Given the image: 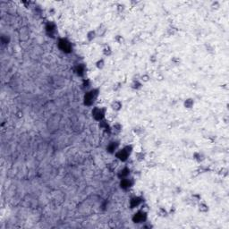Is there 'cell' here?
<instances>
[{"mask_svg":"<svg viewBox=\"0 0 229 229\" xmlns=\"http://www.w3.org/2000/svg\"><path fill=\"white\" fill-rule=\"evenodd\" d=\"M123 131V125L119 122L114 123V125L111 126V133L114 134H120Z\"/></svg>","mask_w":229,"mask_h":229,"instance_id":"ac0fdd59","label":"cell"},{"mask_svg":"<svg viewBox=\"0 0 229 229\" xmlns=\"http://www.w3.org/2000/svg\"><path fill=\"white\" fill-rule=\"evenodd\" d=\"M123 102L120 99H114L110 103V107L114 112H119L123 109Z\"/></svg>","mask_w":229,"mask_h":229,"instance_id":"7c38bea8","label":"cell"},{"mask_svg":"<svg viewBox=\"0 0 229 229\" xmlns=\"http://www.w3.org/2000/svg\"><path fill=\"white\" fill-rule=\"evenodd\" d=\"M134 184H135V180L132 177H125L119 180V186L124 191H128L132 189L134 186Z\"/></svg>","mask_w":229,"mask_h":229,"instance_id":"8992f818","label":"cell"},{"mask_svg":"<svg viewBox=\"0 0 229 229\" xmlns=\"http://www.w3.org/2000/svg\"><path fill=\"white\" fill-rule=\"evenodd\" d=\"M97 38H98V36H97L96 30H90V31H87V33H86V39H87V41L89 42L94 41Z\"/></svg>","mask_w":229,"mask_h":229,"instance_id":"ffe728a7","label":"cell"},{"mask_svg":"<svg viewBox=\"0 0 229 229\" xmlns=\"http://www.w3.org/2000/svg\"><path fill=\"white\" fill-rule=\"evenodd\" d=\"M100 93V91L99 88H91V90L85 91L83 99V102L84 106L86 107H94L99 96Z\"/></svg>","mask_w":229,"mask_h":229,"instance_id":"7a4b0ae2","label":"cell"},{"mask_svg":"<svg viewBox=\"0 0 229 229\" xmlns=\"http://www.w3.org/2000/svg\"><path fill=\"white\" fill-rule=\"evenodd\" d=\"M133 131H134V134H136L137 136H141L144 134L145 129H144V127H142V126H141V125H137V126H134V127Z\"/></svg>","mask_w":229,"mask_h":229,"instance_id":"cb8c5ba5","label":"cell"},{"mask_svg":"<svg viewBox=\"0 0 229 229\" xmlns=\"http://www.w3.org/2000/svg\"><path fill=\"white\" fill-rule=\"evenodd\" d=\"M135 159L139 162H142L144 161L146 158V152L143 151V150H141V151H137L135 153Z\"/></svg>","mask_w":229,"mask_h":229,"instance_id":"7402d4cb","label":"cell"},{"mask_svg":"<svg viewBox=\"0 0 229 229\" xmlns=\"http://www.w3.org/2000/svg\"><path fill=\"white\" fill-rule=\"evenodd\" d=\"M119 148H120V142L118 140H113L110 141L107 143V145L106 146V151L109 154L114 155Z\"/></svg>","mask_w":229,"mask_h":229,"instance_id":"ba28073f","label":"cell"},{"mask_svg":"<svg viewBox=\"0 0 229 229\" xmlns=\"http://www.w3.org/2000/svg\"><path fill=\"white\" fill-rule=\"evenodd\" d=\"M102 54H103V56H106V57L111 56L112 54H113V50H112L111 46L108 45V44H105L104 46H103V48H102Z\"/></svg>","mask_w":229,"mask_h":229,"instance_id":"d6986e66","label":"cell"},{"mask_svg":"<svg viewBox=\"0 0 229 229\" xmlns=\"http://www.w3.org/2000/svg\"><path fill=\"white\" fill-rule=\"evenodd\" d=\"M114 41L116 42L117 44H119V45L124 44L125 41V37H124L122 34H116V35L114 37Z\"/></svg>","mask_w":229,"mask_h":229,"instance_id":"4316f807","label":"cell"},{"mask_svg":"<svg viewBox=\"0 0 229 229\" xmlns=\"http://www.w3.org/2000/svg\"><path fill=\"white\" fill-rule=\"evenodd\" d=\"M144 203V198L141 195H134L129 200V208L131 209H136L142 207Z\"/></svg>","mask_w":229,"mask_h":229,"instance_id":"52a82bcc","label":"cell"},{"mask_svg":"<svg viewBox=\"0 0 229 229\" xmlns=\"http://www.w3.org/2000/svg\"><path fill=\"white\" fill-rule=\"evenodd\" d=\"M192 158H193V160H194L196 163L201 164V163L205 160L206 156H205V154H204L203 152H201V151H195V152L193 153V155H192Z\"/></svg>","mask_w":229,"mask_h":229,"instance_id":"5bb4252c","label":"cell"},{"mask_svg":"<svg viewBox=\"0 0 229 229\" xmlns=\"http://www.w3.org/2000/svg\"><path fill=\"white\" fill-rule=\"evenodd\" d=\"M141 81H142V83H148V82H149L150 81V75L149 74V73H143V74H142L141 76H140V78H139Z\"/></svg>","mask_w":229,"mask_h":229,"instance_id":"83f0119b","label":"cell"},{"mask_svg":"<svg viewBox=\"0 0 229 229\" xmlns=\"http://www.w3.org/2000/svg\"><path fill=\"white\" fill-rule=\"evenodd\" d=\"M56 29H57L56 24L53 21H48V22L46 23V25H45V31H46V33H47L48 35H49V37H50V36H54V35L56 34Z\"/></svg>","mask_w":229,"mask_h":229,"instance_id":"30bf717a","label":"cell"},{"mask_svg":"<svg viewBox=\"0 0 229 229\" xmlns=\"http://www.w3.org/2000/svg\"><path fill=\"white\" fill-rule=\"evenodd\" d=\"M143 87V83L140 79H134L131 83V89L134 91H140Z\"/></svg>","mask_w":229,"mask_h":229,"instance_id":"2e32d148","label":"cell"},{"mask_svg":"<svg viewBox=\"0 0 229 229\" xmlns=\"http://www.w3.org/2000/svg\"><path fill=\"white\" fill-rule=\"evenodd\" d=\"M57 47L64 54H70L73 51V44L67 38H60L57 41Z\"/></svg>","mask_w":229,"mask_h":229,"instance_id":"5b68a950","label":"cell"},{"mask_svg":"<svg viewBox=\"0 0 229 229\" xmlns=\"http://www.w3.org/2000/svg\"><path fill=\"white\" fill-rule=\"evenodd\" d=\"M74 73L78 77L83 78L87 73V65L84 63H78L74 66Z\"/></svg>","mask_w":229,"mask_h":229,"instance_id":"9c48e42d","label":"cell"},{"mask_svg":"<svg viewBox=\"0 0 229 229\" xmlns=\"http://www.w3.org/2000/svg\"><path fill=\"white\" fill-rule=\"evenodd\" d=\"M1 42L3 43V44H8L9 42H10V37H9V35H7V34H2V36H1Z\"/></svg>","mask_w":229,"mask_h":229,"instance_id":"f1b7e54d","label":"cell"},{"mask_svg":"<svg viewBox=\"0 0 229 229\" xmlns=\"http://www.w3.org/2000/svg\"><path fill=\"white\" fill-rule=\"evenodd\" d=\"M178 32V29H177L176 26H174V25H170V26H168L167 29V33L168 36H175V35H177V33Z\"/></svg>","mask_w":229,"mask_h":229,"instance_id":"d4e9b609","label":"cell"},{"mask_svg":"<svg viewBox=\"0 0 229 229\" xmlns=\"http://www.w3.org/2000/svg\"><path fill=\"white\" fill-rule=\"evenodd\" d=\"M122 89V83H115L113 85V91H119Z\"/></svg>","mask_w":229,"mask_h":229,"instance_id":"f546056e","label":"cell"},{"mask_svg":"<svg viewBox=\"0 0 229 229\" xmlns=\"http://www.w3.org/2000/svg\"><path fill=\"white\" fill-rule=\"evenodd\" d=\"M117 6V10L119 11L120 13H121V12H123V11L125 9V6L124 5V4H121V3L117 4V6Z\"/></svg>","mask_w":229,"mask_h":229,"instance_id":"d6a6232c","label":"cell"},{"mask_svg":"<svg viewBox=\"0 0 229 229\" xmlns=\"http://www.w3.org/2000/svg\"><path fill=\"white\" fill-rule=\"evenodd\" d=\"M91 85H92V83H91V81L90 79L83 78V83H82V88H83V90H84L85 91L91 90Z\"/></svg>","mask_w":229,"mask_h":229,"instance_id":"44dd1931","label":"cell"},{"mask_svg":"<svg viewBox=\"0 0 229 229\" xmlns=\"http://www.w3.org/2000/svg\"><path fill=\"white\" fill-rule=\"evenodd\" d=\"M157 57H156V55H151L150 56H149V61L151 63H153V64H155L157 62Z\"/></svg>","mask_w":229,"mask_h":229,"instance_id":"836d02e7","label":"cell"},{"mask_svg":"<svg viewBox=\"0 0 229 229\" xmlns=\"http://www.w3.org/2000/svg\"><path fill=\"white\" fill-rule=\"evenodd\" d=\"M171 62L173 63L175 65H180V64H181V59H180L179 57H177V56H174V57H172Z\"/></svg>","mask_w":229,"mask_h":229,"instance_id":"4dcf8cb0","label":"cell"},{"mask_svg":"<svg viewBox=\"0 0 229 229\" xmlns=\"http://www.w3.org/2000/svg\"><path fill=\"white\" fill-rule=\"evenodd\" d=\"M210 6L212 7V9H219V7H220V3H219V1L212 2V4H211Z\"/></svg>","mask_w":229,"mask_h":229,"instance_id":"1f68e13d","label":"cell"},{"mask_svg":"<svg viewBox=\"0 0 229 229\" xmlns=\"http://www.w3.org/2000/svg\"><path fill=\"white\" fill-rule=\"evenodd\" d=\"M197 209L199 212L202 213V214H206L209 211V206L208 203H206L205 201L200 200L197 203Z\"/></svg>","mask_w":229,"mask_h":229,"instance_id":"4fadbf2b","label":"cell"},{"mask_svg":"<svg viewBox=\"0 0 229 229\" xmlns=\"http://www.w3.org/2000/svg\"><path fill=\"white\" fill-rule=\"evenodd\" d=\"M183 105H184V107L185 109H188V110L192 109L194 105H195V99L193 98H187L184 100Z\"/></svg>","mask_w":229,"mask_h":229,"instance_id":"9a60e30c","label":"cell"},{"mask_svg":"<svg viewBox=\"0 0 229 229\" xmlns=\"http://www.w3.org/2000/svg\"><path fill=\"white\" fill-rule=\"evenodd\" d=\"M96 32H97V36L98 37H105V35L107 34V26L105 25V24H100V25H99L98 27H97V29H96Z\"/></svg>","mask_w":229,"mask_h":229,"instance_id":"e0dca14e","label":"cell"},{"mask_svg":"<svg viewBox=\"0 0 229 229\" xmlns=\"http://www.w3.org/2000/svg\"><path fill=\"white\" fill-rule=\"evenodd\" d=\"M128 177H131V168L128 166H124L117 171V177L119 180Z\"/></svg>","mask_w":229,"mask_h":229,"instance_id":"8fae6325","label":"cell"},{"mask_svg":"<svg viewBox=\"0 0 229 229\" xmlns=\"http://www.w3.org/2000/svg\"><path fill=\"white\" fill-rule=\"evenodd\" d=\"M157 214L160 218H167L168 215H169V211L167 210V208L161 207V208H158V210L157 211Z\"/></svg>","mask_w":229,"mask_h":229,"instance_id":"603a6c76","label":"cell"},{"mask_svg":"<svg viewBox=\"0 0 229 229\" xmlns=\"http://www.w3.org/2000/svg\"><path fill=\"white\" fill-rule=\"evenodd\" d=\"M105 65H106V62H105L104 58H99V59H98V60L96 61V63H95V66H96L97 69H99V70L104 69Z\"/></svg>","mask_w":229,"mask_h":229,"instance_id":"484cf974","label":"cell"},{"mask_svg":"<svg viewBox=\"0 0 229 229\" xmlns=\"http://www.w3.org/2000/svg\"><path fill=\"white\" fill-rule=\"evenodd\" d=\"M133 151H134V145L127 144L123 147H120L114 155L118 161L122 163H125L128 161L131 155L133 154Z\"/></svg>","mask_w":229,"mask_h":229,"instance_id":"6da1fadb","label":"cell"},{"mask_svg":"<svg viewBox=\"0 0 229 229\" xmlns=\"http://www.w3.org/2000/svg\"><path fill=\"white\" fill-rule=\"evenodd\" d=\"M132 221L136 225H142L148 221V211L144 208H137L135 212L132 216Z\"/></svg>","mask_w":229,"mask_h":229,"instance_id":"3957f363","label":"cell"},{"mask_svg":"<svg viewBox=\"0 0 229 229\" xmlns=\"http://www.w3.org/2000/svg\"><path fill=\"white\" fill-rule=\"evenodd\" d=\"M107 108L105 107L100 106H94L91 109V116L96 122H101L106 119V114H107Z\"/></svg>","mask_w":229,"mask_h":229,"instance_id":"277c9868","label":"cell"}]
</instances>
